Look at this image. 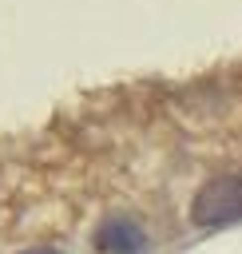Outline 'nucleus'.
<instances>
[{
    "instance_id": "nucleus-3",
    "label": "nucleus",
    "mask_w": 242,
    "mask_h": 254,
    "mask_svg": "<svg viewBox=\"0 0 242 254\" xmlns=\"http://www.w3.org/2000/svg\"><path fill=\"white\" fill-rule=\"evenodd\" d=\"M24 254H63V250H52V246H36V250H24Z\"/></svg>"
},
{
    "instance_id": "nucleus-1",
    "label": "nucleus",
    "mask_w": 242,
    "mask_h": 254,
    "mask_svg": "<svg viewBox=\"0 0 242 254\" xmlns=\"http://www.w3.org/2000/svg\"><path fill=\"white\" fill-rule=\"evenodd\" d=\"M190 218L198 226H230L242 218V175H218L210 179L190 206Z\"/></svg>"
},
{
    "instance_id": "nucleus-2",
    "label": "nucleus",
    "mask_w": 242,
    "mask_h": 254,
    "mask_svg": "<svg viewBox=\"0 0 242 254\" xmlns=\"http://www.w3.org/2000/svg\"><path fill=\"white\" fill-rule=\"evenodd\" d=\"M95 246H99V254H143L147 234L127 218H107L95 234Z\"/></svg>"
}]
</instances>
